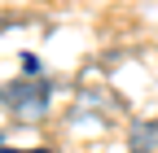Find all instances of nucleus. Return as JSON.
Here are the masks:
<instances>
[{
	"label": "nucleus",
	"mask_w": 158,
	"mask_h": 153,
	"mask_svg": "<svg viewBox=\"0 0 158 153\" xmlns=\"http://www.w3.org/2000/svg\"><path fill=\"white\" fill-rule=\"evenodd\" d=\"M0 105H5L13 118H40V114L48 109V88L40 83L35 74H27V79L0 88Z\"/></svg>",
	"instance_id": "obj_1"
},
{
	"label": "nucleus",
	"mask_w": 158,
	"mask_h": 153,
	"mask_svg": "<svg viewBox=\"0 0 158 153\" xmlns=\"http://www.w3.org/2000/svg\"><path fill=\"white\" fill-rule=\"evenodd\" d=\"M0 153H48V149H0Z\"/></svg>",
	"instance_id": "obj_2"
}]
</instances>
